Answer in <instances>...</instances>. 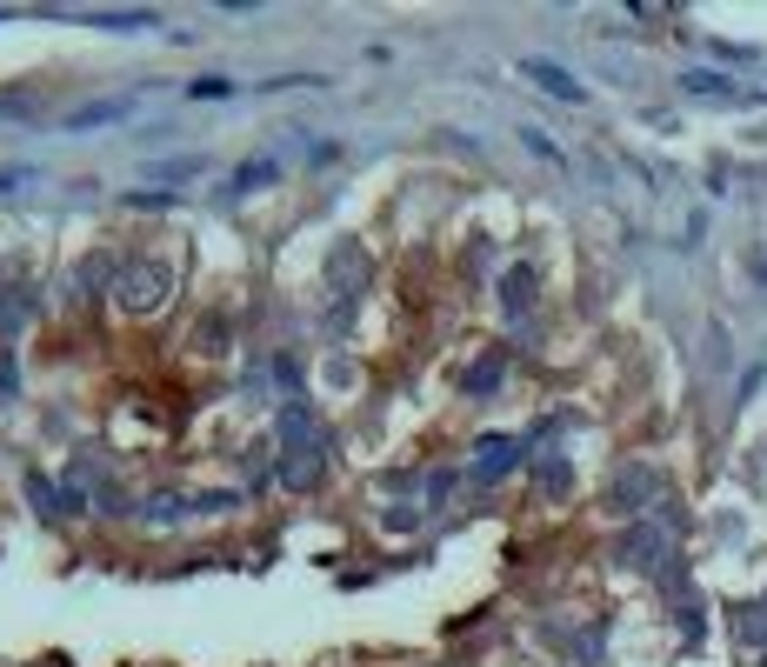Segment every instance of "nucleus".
Returning a JSON list of instances; mask_svg holds the SVG:
<instances>
[{
    "instance_id": "7",
    "label": "nucleus",
    "mask_w": 767,
    "mask_h": 667,
    "mask_svg": "<svg viewBox=\"0 0 767 667\" xmlns=\"http://www.w3.org/2000/svg\"><path fill=\"white\" fill-rule=\"evenodd\" d=\"M114 281H121V268H114V255H88V261H80L74 268V294H114Z\"/></svg>"
},
{
    "instance_id": "1",
    "label": "nucleus",
    "mask_w": 767,
    "mask_h": 667,
    "mask_svg": "<svg viewBox=\"0 0 767 667\" xmlns=\"http://www.w3.org/2000/svg\"><path fill=\"white\" fill-rule=\"evenodd\" d=\"M167 294H174V268H167V261H127L121 281H114L121 314H160Z\"/></svg>"
},
{
    "instance_id": "19",
    "label": "nucleus",
    "mask_w": 767,
    "mask_h": 667,
    "mask_svg": "<svg viewBox=\"0 0 767 667\" xmlns=\"http://www.w3.org/2000/svg\"><path fill=\"white\" fill-rule=\"evenodd\" d=\"M188 94H194V101H221V94H234V80L207 74V80H188Z\"/></svg>"
},
{
    "instance_id": "11",
    "label": "nucleus",
    "mask_w": 767,
    "mask_h": 667,
    "mask_svg": "<svg viewBox=\"0 0 767 667\" xmlns=\"http://www.w3.org/2000/svg\"><path fill=\"white\" fill-rule=\"evenodd\" d=\"M27 500H34L41 521H67V500H60V487H54L47 474H27Z\"/></svg>"
},
{
    "instance_id": "2",
    "label": "nucleus",
    "mask_w": 767,
    "mask_h": 667,
    "mask_svg": "<svg viewBox=\"0 0 767 667\" xmlns=\"http://www.w3.org/2000/svg\"><path fill=\"white\" fill-rule=\"evenodd\" d=\"M614 561L634 567V574H667V528H661V521H628Z\"/></svg>"
},
{
    "instance_id": "17",
    "label": "nucleus",
    "mask_w": 767,
    "mask_h": 667,
    "mask_svg": "<svg viewBox=\"0 0 767 667\" xmlns=\"http://www.w3.org/2000/svg\"><path fill=\"white\" fill-rule=\"evenodd\" d=\"M194 348H201V354H227V320H221V314H214L207 327H194Z\"/></svg>"
},
{
    "instance_id": "8",
    "label": "nucleus",
    "mask_w": 767,
    "mask_h": 667,
    "mask_svg": "<svg viewBox=\"0 0 767 667\" xmlns=\"http://www.w3.org/2000/svg\"><path fill=\"white\" fill-rule=\"evenodd\" d=\"M534 287H541L534 268H507V274H500V307H507V314H528V307H534Z\"/></svg>"
},
{
    "instance_id": "20",
    "label": "nucleus",
    "mask_w": 767,
    "mask_h": 667,
    "mask_svg": "<svg viewBox=\"0 0 767 667\" xmlns=\"http://www.w3.org/2000/svg\"><path fill=\"white\" fill-rule=\"evenodd\" d=\"M34 181V167H0V194H21Z\"/></svg>"
},
{
    "instance_id": "4",
    "label": "nucleus",
    "mask_w": 767,
    "mask_h": 667,
    "mask_svg": "<svg viewBox=\"0 0 767 667\" xmlns=\"http://www.w3.org/2000/svg\"><path fill=\"white\" fill-rule=\"evenodd\" d=\"M521 74L534 80V88H541V94H554V101H567V108H580V101H587V88H580V80H574V74L561 67V60H541V54H528V60H521Z\"/></svg>"
},
{
    "instance_id": "18",
    "label": "nucleus",
    "mask_w": 767,
    "mask_h": 667,
    "mask_svg": "<svg viewBox=\"0 0 767 667\" xmlns=\"http://www.w3.org/2000/svg\"><path fill=\"white\" fill-rule=\"evenodd\" d=\"M94 27H114V34H134V27H160V21L134 8V14H94Z\"/></svg>"
},
{
    "instance_id": "13",
    "label": "nucleus",
    "mask_w": 767,
    "mask_h": 667,
    "mask_svg": "<svg viewBox=\"0 0 767 667\" xmlns=\"http://www.w3.org/2000/svg\"><path fill=\"white\" fill-rule=\"evenodd\" d=\"M688 94H701V101H734V88H727V74H708V67H695L688 80H680Z\"/></svg>"
},
{
    "instance_id": "5",
    "label": "nucleus",
    "mask_w": 767,
    "mask_h": 667,
    "mask_svg": "<svg viewBox=\"0 0 767 667\" xmlns=\"http://www.w3.org/2000/svg\"><path fill=\"white\" fill-rule=\"evenodd\" d=\"M654 487H661L654 467H621L614 487H608V508H614V515H641L647 500H654Z\"/></svg>"
},
{
    "instance_id": "9",
    "label": "nucleus",
    "mask_w": 767,
    "mask_h": 667,
    "mask_svg": "<svg viewBox=\"0 0 767 667\" xmlns=\"http://www.w3.org/2000/svg\"><path fill=\"white\" fill-rule=\"evenodd\" d=\"M320 481V454L314 448H287V461H281V487H314Z\"/></svg>"
},
{
    "instance_id": "14",
    "label": "nucleus",
    "mask_w": 767,
    "mask_h": 667,
    "mask_svg": "<svg viewBox=\"0 0 767 667\" xmlns=\"http://www.w3.org/2000/svg\"><path fill=\"white\" fill-rule=\"evenodd\" d=\"M500 374H507V361H500V354H481V361L467 368V394H494Z\"/></svg>"
},
{
    "instance_id": "3",
    "label": "nucleus",
    "mask_w": 767,
    "mask_h": 667,
    "mask_svg": "<svg viewBox=\"0 0 767 667\" xmlns=\"http://www.w3.org/2000/svg\"><path fill=\"white\" fill-rule=\"evenodd\" d=\"M361 287H368V255H361V240H334V255H327V294L354 301Z\"/></svg>"
},
{
    "instance_id": "12",
    "label": "nucleus",
    "mask_w": 767,
    "mask_h": 667,
    "mask_svg": "<svg viewBox=\"0 0 767 667\" xmlns=\"http://www.w3.org/2000/svg\"><path fill=\"white\" fill-rule=\"evenodd\" d=\"M121 114H127V101H94V108H74L67 127H74V134H80V127H108V121H121Z\"/></svg>"
},
{
    "instance_id": "10",
    "label": "nucleus",
    "mask_w": 767,
    "mask_h": 667,
    "mask_svg": "<svg viewBox=\"0 0 767 667\" xmlns=\"http://www.w3.org/2000/svg\"><path fill=\"white\" fill-rule=\"evenodd\" d=\"M534 487H541L548 500H561V494L574 487V467H567L561 454H541V461H534Z\"/></svg>"
},
{
    "instance_id": "21",
    "label": "nucleus",
    "mask_w": 767,
    "mask_h": 667,
    "mask_svg": "<svg viewBox=\"0 0 767 667\" xmlns=\"http://www.w3.org/2000/svg\"><path fill=\"white\" fill-rule=\"evenodd\" d=\"M448 494H454V474H435V481H428V508H441Z\"/></svg>"
},
{
    "instance_id": "15",
    "label": "nucleus",
    "mask_w": 767,
    "mask_h": 667,
    "mask_svg": "<svg viewBox=\"0 0 767 667\" xmlns=\"http://www.w3.org/2000/svg\"><path fill=\"white\" fill-rule=\"evenodd\" d=\"M281 174V160H247V167H234V194H247V188H268Z\"/></svg>"
},
{
    "instance_id": "16",
    "label": "nucleus",
    "mask_w": 767,
    "mask_h": 667,
    "mask_svg": "<svg viewBox=\"0 0 767 667\" xmlns=\"http://www.w3.org/2000/svg\"><path fill=\"white\" fill-rule=\"evenodd\" d=\"M741 641H754V647H767V601H754V608H741Z\"/></svg>"
},
{
    "instance_id": "6",
    "label": "nucleus",
    "mask_w": 767,
    "mask_h": 667,
    "mask_svg": "<svg viewBox=\"0 0 767 667\" xmlns=\"http://www.w3.org/2000/svg\"><path fill=\"white\" fill-rule=\"evenodd\" d=\"M474 454H481V461H474V474H481V481H500L507 467L521 461V441H515V434H481V448H474Z\"/></svg>"
}]
</instances>
